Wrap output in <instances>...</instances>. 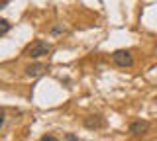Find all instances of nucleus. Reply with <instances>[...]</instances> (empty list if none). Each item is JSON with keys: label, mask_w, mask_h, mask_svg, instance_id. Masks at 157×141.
<instances>
[{"label": "nucleus", "mask_w": 157, "mask_h": 141, "mask_svg": "<svg viewBox=\"0 0 157 141\" xmlns=\"http://www.w3.org/2000/svg\"><path fill=\"white\" fill-rule=\"evenodd\" d=\"M10 28H12V24H10L8 20H4V18H0V37L6 35V33L10 32Z\"/></svg>", "instance_id": "obj_6"}, {"label": "nucleus", "mask_w": 157, "mask_h": 141, "mask_svg": "<svg viewBox=\"0 0 157 141\" xmlns=\"http://www.w3.org/2000/svg\"><path fill=\"white\" fill-rule=\"evenodd\" d=\"M43 71H45V65H41V63H37V65H29L28 69H26L28 76H39Z\"/></svg>", "instance_id": "obj_5"}, {"label": "nucleus", "mask_w": 157, "mask_h": 141, "mask_svg": "<svg viewBox=\"0 0 157 141\" xmlns=\"http://www.w3.org/2000/svg\"><path fill=\"white\" fill-rule=\"evenodd\" d=\"M85 128L86 129H98V128H104V120L100 116H88L85 120Z\"/></svg>", "instance_id": "obj_4"}, {"label": "nucleus", "mask_w": 157, "mask_h": 141, "mask_svg": "<svg viewBox=\"0 0 157 141\" xmlns=\"http://www.w3.org/2000/svg\"><path fill=\"white\" fill-rule=\"evenodd\" d=\"M49 51H51V45H49L47 41H43V39H36V41H32V43L28 45L26 55H28V57H32V59H39V57L47 55Z\"/></svg>", "instance_id": "obj_1"}, {"label": "nucleus", "mask_w": 157, "mask_h": 141, "mask_svg": "<svg viewBox=\"0 0 157 141\" xmlns=\"http://www.w3.org/2000/svg\"><path fill=\"white\" fill-rule=\"evenodd\" d=\"M41 141H55V137H53V135H43Z\"/></svg>", "instance_id": "obj_7"}, {"label": "nucleus", "mask_w": 157, "mask_h": 141, "mask_svg": "<svg viewBox=\"0 0 157 141\" xmlns=\"http://www.w3.org/2000/svg\"><path fill=\"white\" fill-rule=\"evenodd\" d=\"M2 125H4V114L0 112V128H2Z\"/></svg>", "instance_id": "obj_9"}, {"label": "nucleus", "mask_w": 157, "mask_h": 141, "mask_svg": "<svg viewBox=\"0 0 157 141\" xmlns=\"http://www.w3.org/2000/svg\"><path fill=\"white\" fill-rule=\"evenodd\" d=\"M147 129H149V124L147 121H132L130 124V135H134V137H137V135H144L147 133Z\"/></svg>", "instance_id": "obj_3"}, {"label": "nucleus", "mask_w": 157, "mask_h": 141, "mask_svg": "<svg viewBox=\"0 0 157 141\" xmlns=\"http://www.w3.org/2000/svg\"><path fill=\"white\" fill-rule=\"evenodd\" d=\"M112 59L118 67H122V69H128V67L134 65V57H132L130 51H124V49H118L112 53Z\"/></svg>", "instance_id": "obj_2"}, {"label": "nucleus", "mask_w": 157, "mask_h": 141, "mask_svg": "<svg viewBox=\"0 0 157 141\" xmlns=\"http://www.w3.org/2000/svg\"><path fill=\"white\" fill-rule=\"evenodd\" d=\"M65 139H69V141H75V139H77V135H73V133H67V135H65Z\"/></svg>", "instance_id": "obj_8"}]
</instances>
